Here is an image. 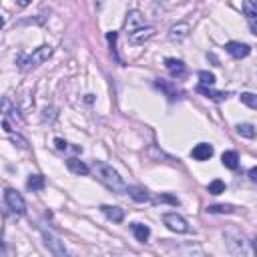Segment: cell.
I'll return each mask as SVG.
<instances>
[{"label":"cell","instance_id":"cell-1","mask_svg":"<svg viewBox=\"0 0 257 257\" xmlns=\"http://www.w3.org/2000/svg\"><path fill=\"white\" fill-rule=\"evenodd\" d=\"M91 171L95 173V177L106 187V189H111L113 193H117V195H125V193H128V187L127 183L123 181V177L119 175V171L113 169V165L109 163H104V161H95Z\"/></svg>","mask_w":257,"mask_h":257},{"label":"cell","instance_id":"cell-2","mask_svg":"<svg viewBox=\"0 0 257 257\" xmlns=\"http://www.w3.org/2000/svg\"><path fill=\"white\" fill-rule=\"evenodd\" d=\"M51 54H52V47L42 45V47L34 49L30 54H20L18 60H16V64H18V69L23 71V73H28V71L36 69L38 64H42L45 60H49Z\"/></svg>","mask_w":257,"mask_h":257},{"label":"cell","instance_id":"cell-3","mask_svg":"<svg viewBox=\"0 0 257 257\" xmlns=\"http://www.w3.org/2000/svg\"><path fill=\"white\" fill-rule=\"evenodd\" d=\"M225 241H227L229 251H231L235 257H245V255H247V241H245V237H243V233H239L237 229L225 231Z\"/></svg>","mask_w":257,"mask_h":257},{"label":"cell","instance_id":"cell-4","mask_svg":"<svg viewBox=\"0 0 257 257\" xmlns=\"http://www.w3.org/2000/svg\"><path fill=\"white\" fill-rule=\"evenodd\" d=\"M40 235H42V239H45L47 249L54 257H69V251H67V247H64V241L58 237V235H54L51 229H45V227H40Z\"/></svg>","mask_w":257,"mask_h":257},{"label":"cell","instance_id":"cell-5","mask_svg":"<svg viewBox=\"0 0 257 257\" xmlns=\"http://www.w3.org/2000/svg\"><path fill=\"white\" fill-rule=\"evenodd\" d=\"M4 203H6V207L14 213L16 217H23L25 213H26V203H25L23 195H20L18 191L10 189V187L4 189Z\"/></svg>","mask_w":257,"mask_h":257},{"label":"cell","instance_id":"cell-6","mask_svg":"<svg viewBox=\"0 0 257 257\" xmlns=\"http://www.w3.org/2000/svg\"><path fill=\"white\" fill-rule=\"evenodd\" d=\"M163 223L175 233H189V223L183 215H179V213H165Z\"/></svg>","mask_w":257,"mask_h":257},{"label":"cell","instance_id":"cell-7","mask_svg":"<svg viewBox=\"0 0 257 257\" xmlns=\"http://www.w3.org/2000/svg\"><path fill=\"white\" fill-rule=\"evenodd\" d=\"M153 36H155V28L153 26H143L139 30L128 32V42L135 45V47H139V45H145L147 40H151Z\"/></svg>","mask_w":257,"mask_h":257},{"label":"cell","instance_id":"cell-8","mask_svg":"<svg viewBox=\"0 0 257 257\" xmlns=\"http://www.w3.org/2000/svg\"><path fill=\"white\" fill-rule=\"evenodd\" d=\"M225 51H227L233 58H245V56H249L251 47H249V45H245V42L231 40V42H227V45H225Z\"/></svg>","mask_w":257,"mask_h":257},{"label":"cell","instance_id":"cell-9","mask_svg":"<svg viewBox=\"0 0 257 257\" xmlns=\"http://www.w3.org/2000/svg\"><path fill=\"white\" fill-rule=\"evenodd\" d=\"M165 67L169 71V75L173 77V78H183L187 75V67H185V62L179 60V58H165Z\"/></svg>","mask_w":257,"mask_h":257},{"label":"cell","instance_id":"cell-10","mask_svg":"<svg viewBox=\"0 0 257 257\" xmlns=\"http://www.w3.org/2000/svg\"><path fill=\"white\" fill-rule=\"evenodd\" d=\"M189 32H191V25L185 23V20H181V23H177V25H173L169 28V38L179 42V40H185L189 36Z\"/></svg>","mask_w":257,"mask_h":257},{"label":"cell","instance_id":"cell-11","mask_svg":"<svg viewBox=\"0 0 257 257\" xmlns=\"http://www.w3.org/2000/svg\"><path fill=\"white\" fill-rule=\"evenodd\" d=\"M101 211H103V215L113 223H123V219H125V209H121L117 205H101Z\"/></svg>","mask_w":257,"mask_h":257},{"label":"cell","instance_id":"cell-12","mask_svg":"<svg viewBox=\"0 0 257 257\" xmlns=\"http://www.w3.org/2000/svg\"><path fill=\"white\" fill-rule=\"evenodd\" d=\"M191 157L195 161H209L213 157V147L209 143H199L191 149Z\"/></svg>","mask_w":257,"mask_h":257},{"label":"cell","instance_id":"cell-13","mask_svg":"<svg viewBox=\"0 0 257 257\" xmlns=\"http://www.w3.org/2000/svg\"><path fill=\"white\" fill-rule=\"evenodd\" d=\"M197 93L205 95L207 99L215 101V103H221V101H227V99H229V93H223V91H215L213 87H203V84H199V87H197Z\"/></svg>","mask_w":257,"mask_h":257},{"label":"cell","instance_id":"cell-14","mask_svg":"<svg viewBox=\"0 0 257 257\" xmlns=\"http://www.w3.org/2000/svg\"><path fill=\"white\" fill-rule=\"evenodd\" d=\"M143 26H145L143 14H141L139 10H131V12H128V18H127V28H128V32L139 30V28H143Z\"/></svg>","mask_w":257,"mask_h":257},{"label":"cell","instance_id":"cell-15","mask_svg":"<svg viewBox=\"0 0 257 257\" xmlns=\"http://www.w3.org/2000/svg\"><path fill=\"white\" fill-rule=\"evenodd\" d=\"M155 84H157V87H159V89H161V91H163V93H165L171 101H177V99H181V91L175 87L173 82H167V80H163V78H161V80H157Z\"/></svg>","mask_w":257,"mask_h":257},{"label":"cell","instance_id":"cell-16","mask_svg":"<svg viewBox=\"0 0 257 257\" xmlns=\"http://www.w3.org/2000/svg\"><path fill=\"white\" fill-rule=\"evenodd\" d=\"M128 195H131V199L133 201H137V203H147L149 199V191L143 187V185H131L128 187Z\"/></svg>","mask_w":257,"mask_h":257},{"label":"cell","instance_id":"cell-17","mask_svg":"<svg viewBox=\"0 0 257 257\" xmlns=\"http://www.w3.org/2000/svg\"><path fill=\"white\" fill-rule=\"evenodd\" d=\"M67 167L73 171L75 175H89L91 173V167L89 165H84L80 159H77V157H71L69 161H67Z\"/></svg>","mask_w":257,"mask_h":257},{"label":"cell","instance_id":"cell-18","mask_svg":"<svg viewBox=\"0 0 257 257\" xmlns=\"http://www.w3.org/2000/svg\"><path fill=\"white\" fill-rule=\"evenodd\" d=\"M131 231L137 237V241H141V243H147L149 237H151V229H149L147 225H143V223H131Z\"/></svg>","mask_w":257,"mask_h":257},{"label":"cell","instance_id":"cell-19","mask_svg":"<svg viewBox=\"0 0 257 257\" xmlns=\"http://www.w3.org/2000/svg\"><path fill=\"white\" fill-rule=\"evenodd\" d=\"M221 163L227 167V169H237L239 167V155L235 151H225L221 155Z\"/></svg>","mask_w":257,"mask_h":257},{"label":"cell","instance_id":"cell-20","mask_svg":"<svg viewBox=\"0 0 257 257\" xmlns=\"http://www.w3.org/2000/svg\"><path fill=\"white\" fill-rule=\"evenodd\" d=\"M241 8L249 20H257V0H245Z\"/></svg>","mask_w":257,"mask_h":257},{"label":"cell","instance_id":"cell-21","mask_svg":"<svg viewBox=\"0 0 257 257\" xmlns=\"http://www.w3.org/2000/svg\"><path fill=\"white\" fill-rule=\"evenodd\" d=\"M237 133H239L241 137H245V139H255V135H257L255 127H253L251 123H239V125H237Z\"/></svg>","mask_w":257,"mask_h":257},{"label":"cell","instance_id":"cell-22","mask_svg":"<svg viewBox=\"0 0 257 257\" xmlns=\"http://www.w3.org/2000/svg\"><path fill=\"white\" fill-rule=\"evenodd\" d=\"M26 187L30 191H40V189H45V177L42 175H30L28 181H26Z\"/></svg>","mask_w":257,"mask_h":257},{"label":"cell","instance_id":"cell-23","mask_svg":"<svg viewBox=\"0 0 257 257\" xmlns=\"http://www.w3.org/2000/svg\"><path fill=\"white\" fill-rule=\"evenodd\" d=\"M207 191L211 193V195H221V193H225V183L221 179H215V181H211L207 185Z\"/></svg>","mask_w":257,"mask_h":257},{"label":"cell","instance_id":"cell-24","mask_svg":"<svg viewBox=\"0 0 257 257\" xmlns=\"http://www.w3.org/2000/svg\"><path fill=\"white\" fill-rule=\"evenodd\" d=\"M241 103L243 104H247L249 109H255L257 111V95H253V93H241Z\"/></svg>","mask_w":257,"mask_h":257},{"label":"cell","instance_id":"cell-25","mask_svg":"<svg viewBox=\"0 0 257 257\" xmlns=\"http://www.w3.org/2000/svg\"><path fill=\"white\" fill-rule=\"evenodd\" d=\"M199 78H201L203 87H213V84H215V75L209 71H199Z\"/></svg>","mask_w":257,"mask_h":257},{"label":"cell","instance_id":"cell-26","mask_svg":"<svg viewBox=\"0 0 257 257\" xmlns=\"http://www.w3.org/2000/svg\"><path fill=\"white\" fill-rule=\"evenodd\" d=\"M235 207L233 205H209L207 213H233Z\"/></svg>","mask_w":257,"mask_h":257},{"label":"cell","instance_id":"cell-27","mask_svg":"<svg viewBox=\"0 0 257 257\" xmlns=\"http://www.w3.org/2000/svg\"><path fill=\"white\" fill-rule=\"evenodd\" d=\"M157 203H171V205H179V199L177 197H173V195H159L157 197Z\"/></svg>","mask_w":257,"mask_h":257},{"label":"cell","instance_id":"cell-28","mask_svg":"<svg viewBox=\"0 0 257 257\" xmlns=\"http://www.w3.org/2000/svg\"><path fill=\"white\" fill-rule=\"evenodd\" d=\"M117 32H109V34H106V38H109V42H111V51H113V54H115V58L119 60V56H117V47H115V42H117ZM121 62V60H119Z\"/></svg>","mask_w":257,"mask_h":257},{"label":"cell","instance_id":"cell-29","mask_svg":"<svg viewBox=\"0 0 257 257\" xmlns=\"http://www.w3.org/2000/svg\"><path fill=\"white\" fill-rule=\"evenodd\" d=\"M54 147L58 149V151H69V143L67 141H62V139H54Z\"/></svg>","mask_w":257,"mask_h":257},{"label":"cell","instance_id":"cell-30","mask_svg":"<svg viewBox=\"0 0 257 257\" xmlns=\"http://www.w3.org/2000/svg\"><path fill=\"white\" fill-rule=\"evenodd\" d=\"M249 179H251L253 183H257V167H251V169H249Z\"/></svg>","mask_w":257,"mask_h":257},{"label":"cell","instance_id":"cell-31","mask_svg":"<svg viewBox=\"0 0 257 257\" xmlns=\"http://www.w3.org/2000/svg\"><path fill=\"white\" fill-rule=\"evenodd\" d=\"M249 28H251V32L257 36V20H249Z\"/></svg>","mask_w":257,"mask_h":257},{"label":"cell","instance_id":"cell-32","mask_svg":"<svg viewBox=\"0 0 257 257\" xmlns=\"http://www.w3.org/2000/svg\"><path fill=\"white\" fill-rule=\"evenodd\" d=\"M253 247H255V251H257V235H255V239H253Z\"/></svg>","mask_w":257,"mask_h":257}]
</instances>
